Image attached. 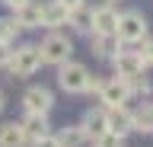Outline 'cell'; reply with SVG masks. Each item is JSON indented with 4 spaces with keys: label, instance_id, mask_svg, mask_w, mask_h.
<instances>
[{
    "label": "cell",
    "instance_id": "obj_20",
    "mask_svg": "<svg viewBox=\"0 0 153 147\" xmlns=\"http://www.w3.org/2000/svg\"><path fill=\"white\" fill-rule=\"evenodd\" d=\"M19 35V22L16 19H0V42H13Z\"/></svg>",
    "mask_w": 153,
    "mask_h": 147
},
{
    "label": "cell",
    "instance_id": "obj_12",
    "mask_svg": "<svg viewBox=\"0 0 153 147\" xmlns=\"http://www.w3.org/2000/svg\"><path fill=\"white\" fill-rule=\"evenodd\" d=\"M93 51L99 58H112L118 51V35L115 32H93Z\"/></svg>",
    "mask_w": 153,
    "mask_h": 147
},
{
    "label": "cell",
    "instance_id": "obj_3",
    "mask_svg": "<svg viewBox=\"0 0 153 147\" xmlns=\"http://www.w3.org/2000/svg\"><path fill=\"white\" fill-rule=\"evenodd\" d=\"M57 83H61V90H67V93H86V83H89V70L83 67V64H76V61L67 58L64 64H57Z\"/></svg>",
    "mask_w": 153,
    "mask_h": 147
},
{
    "label": "cell",
    "instance_id": "obj_13",
    "mask_svg": "<svg viewBox=\"0 0 153 147\" xmlns=\"http://www.w3.org/2000/svg\"><path fill=\"white\" fill-rule=\"evenodd\" d=\"M19 125H22V131H26V137H32V141H35V137H42V134H48V115H42V112H29L26 115V122H19Z\"/></svg>",
    "mask_w": 153,
    "mask_h": 147
},
{
    "label": "cell",
    "instance_id": "obj_16",
    "mask_svg": "<svg viewBox=\"0 0 153 147\" xmlns=\"http://www.w3.org/2000/svg\"><path fill=\"white\" fill-rule=\"evenodd\" d=\"M86 131L83 125H74V128H64L61 134H57V147H86Z\"/></svg>",
    "mask_w": 153,
    "mask_h": 147
},
{
    "label": "cell",
    "instance_id": "obj_23",
    "mask_svg": "<svg viewBox=\"0 0 153 147\" xmlns=\"http://www.w3.org/2000/svg\"><path fill=\"white\" fill-rule=\"evenodd\" d=\"M10 61V42H0V67Z\"/></svg>",
    "mask_w": 153,
    "mask_h": 147
},
{
    "label": "cell",
    "instance_id": "obj_14",
    "mask_svg": "<svg viewBox=\"0 0 153 147\" xmlns=\"http://www.w3.org/2000/svg\"><path fill=\"white\" fill-rule=\"evenodd\" d=\"M22 144H26V131H22V125L10 122V125L0 128V147H22Z\"/></svg>",
    "mask_w": 153,
    "mask_h": 147
},
{
    "label": "cell",
    "instance_id": "obj_25",
    "mask_svg": "<svg viewBox=\"0 0 153 147\" xmlns=\"http://www.w3.org/2000/svg\"><path fill=\"white\" fill-rule=\"evenodd\" d=\"M61 3H64L67 10H74V7H80V3H83V0H61Z\"/></svg>",
    "mask_w": 153,
    "mask_h": 147
},
{
    "label": "cell",
    "instance_id": "obj_4",
    "mask_svg": "<svg viewBox=\"0 0 153 147\" xmlns=\"http://www.w3.org/2000/svg\"><path fill=\"white\" fill-rule=\"evenodd\" d=\"M70 51H74L70 39H67V35H57V32L45 35V42L38 45V54H42V64H64V61L70 58Z\"/></svg>",
    "mask_w": 153,
    "mask_h": 147
},
{
    "label": "cell",
    "instance_id": "obj_5",
    "mask_svg": "<svg viewBox=\"0 0 153 147\" xmlns=\"http://www.w3.org/2000/svg\"><path fill=\"white\" fill-rule=\"evenodd\" d=\"M112 61H115V74H118L121 80L140 77L143 67H147V64H143V58H140V51H121V48H118V51L112 54Z\"/></svg>",
    "mask_w": 153,
    "mask_h": 147
},
{
    "label": "cell",
    "instance_id": "obj_22",
    "mask_svg": "<svg viewBox=\"0 0 153 147\" xmlns=\"http://www.w3.org/2000/svg\"><path fill=\"white\" fill-rule=\"evenodd\" d=\"M140 58H143V64H153V39H150V42H143Z\"/></svg>",
    "mask_w": 153,
    "mask_h": 147
},
{
    "label": "cell",
    "instance_id": "obj_19",
    "mask_svg": "<svg viewBox=\"0 0 153 147\" xmlns=\"http://www.w3.org/2000/svg\"><path fill=\"white\" fill-rule=\"evenodd\" d=\"M96 147H124V137L115 131H102V134H96Z\"/></svg>",
    "mask_w": 153,
    "mask_h": 147
},
{
    "label": "cell",
    "instance_id": "obj_21",
    "mask_svg": "<svg viewBox=\"0 0 153 147\" xmlns=\"http://www.w3.org/2000/svg\"><path fill=\"white\" fill-rule=\"evenodd\" d=\"M32 147H57V137L42 134V137H35V141H32Z\"/></svg>",
    "mask_w": 153,
    "mask_h": 147
},
{
    "label": "cell",
    "instance_id": "obj_26",
    "mask_svg": "<svg viewBox=\"0 0 153 147\" xmlns=\"http://www.w3.org/2000/svg\"><path fill=\"white\" fill-rule=\"evenodd\" d=\"M0 109H3V93H0Z\"/></svg>",
    "mask_w": 153,
    "mask_h": 147
},
{
    "label": "cell",
    "instance_id": "obj_15",
    "mask_svg": "<svg viewBox=\"0 0 153 147\" xmlns=\"http://www.w3.org/2000/svg\"><path fill=\"white\" fill-rule=\"evenodd\" d=\"M83 131L86 134H102V131H108V125H105V109H89L83 115Z\"/></svg>",
    "mask_w": 153,
    "mask_h": 147
},
{
    "label": "cell",
    "instance_id": "obj_6",
    "mask_svg": "<svg viewBox=\"0 0 153 147\" xmlns=\"http://www.w3.org/2000/svg\"><path fill=\"white\" fill-rule=\"evenodd\" d=\"M99 96H102L105 109H112V106H124L128 96H131V90H128V83L121 77H115V80H105L102 87H99Z\"/></svg>",
    "mask_w": 153,
    "mask_h": 147
},
{
    "label": "cell",
    "instance_id": "obj_10",
    "mask_svg": "<svg viewBox=\"0 0 153 147\" xmlns=\"http://www.w3.org/2000/svg\"><path fill=\"white\" fill-rule=\"evenodd\" d=\"M67 7L61 3V0H51V3H45L42 7V26H48V29H57V26H64L67 22Z\"/></svg>",
    "mask_w": 153,
    "mask_h": 147
},
{
    "label": "cell",
    "instance_id": "obj_8",
    "mask_svg": "<svg viewBox=\"0 0 153 147\" xmlns=\"http://www.w3.org/2000/svg\"><path fill=\"white\" fill-rule=\"evenodd\" d=\"M105 125H108V131H115V134H128V131H134V122H131V112L124 106H112L105 109Z\"/></svg>",
    "mask_w": 153,
    "mask_h": 147
},
{
    "label": "cell",
    "instance_id": "obj_2",
    "mask_svg": "<svg viewBox=\"0 0 153 147\" xmlns=\"http://www.w3.org/2000/svg\"><path fill=\"white\" fill-rule=\"evenodd\" d=\"M10 70L13 77H32L38 67H42V54H38V45H22V48L10 51Z\"/></svg>",
    "mask_w": 153,
    "mask_h": 147
},
{
    "label": "cell",
    "instance_id": "obj_17",
    "mask_svg": "<svg viewBox=\"0 0 153 147\" xmlns=\"http://www.w3.org/2000/svg\"><path fill=\"white\" fill-rule=\"evenodd\" d=\"M67 22H70L76 32H89V26H93V10H86L83 3H80V7H74V10L67 13Z\"/></svg>",
    "mask_w": 153,
    "mask_h": 147
},
{
    "label": "cell",
    "instance_id": "obj_7",
    "mask_svg": "<svg viewBox=\"0 0 153 147\" xmlns=\"http://www.w3.org/2000/svg\"><path fill=\"white\" fill-rule=\"evenodd\" d=\"M22 106H26V112H42V115H48L51 106H54V96H51V90H45V87H32V90H26Z\"/></svg>",
    "mask_w": 153,
    "mask_h": 147
},
{
    "label": "cell",
    "instance_id": "obj_9",
    "mask_svg": "<svg viewBox=\"0 0 153 147\" xmlns=\"http://www.w3.org/2000/svg\"><path fill=\"white\" fill-rule=\"evenodd\" d=\"M16 22H19V29H38V26H42V3L26 0L16 10Z\"/></svg>",
    "mask_w": 153,
    "mask_h": 147
},
{
    "label": "cell",
    "instance_id": "obj_18",
    "mask_svg": "<svg viewBox=\"0 0 153 147\" xmlns=\"http://www.w3.org/2000/svg\"><path fill=\"white\" fill-rule=\"evenodd\" d=\"M131 122H134V131L150 134V131H153V106H150V102H143L137 112H131Z\"/></svg>",
    "mask_w": 153,
    "mask_h": 147
},
{
    "label": "cell",
    "instance_id": "obj_1",
    "mask_svg": "<svg viewBox=\"0 0 153 147\" xmlns=\"http://www.w3.org/2000/svg\"><path fill=\"white\" fill-rule=\"evenodd\" d=\"M115 35H118V42H128V45L143 42L147 39V19H143V13H137V10L121 13L118 26H115Z\"/></svg>",
    "mask_w": 153,
    "mask_h": 147
},
{
    "label": "cell",
    "instance_id": "obj_24",
    "mask_svg": "<svg viewBox=\"0 0 153 147\" xmlns=\"http://www.w3.org/2000/svg\"><path fill=\"white\" fill-rule=\"evenodd\" d=\"M3 3H7L10 10H19V7H22V3H26V0H3Z\"/></svg>",
    "mask_w": 153,
    "mask_h": 147
},
{
    "label": "cell",
    "instance_id": "obj_11",
    "mask_svg": "<svg viewBox=\"0 0 153 147\" xmlns=\"http://www.w3.org/2000/svg\"><path fill=\"white\" fill-rule=\"evenodd\" d=\"M115 26H118V13H115L112 7L93 10V26H89L93 32H115Z\"/></svg>",
    "mask_w": 153,
    "mask_h": 147
}]
</instances>
